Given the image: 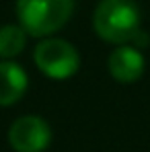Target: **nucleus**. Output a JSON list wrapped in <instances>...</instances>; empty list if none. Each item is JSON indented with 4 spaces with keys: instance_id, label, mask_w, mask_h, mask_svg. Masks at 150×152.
Here are the masks:
<instances>
[{
    "instance_id": "nucleus-4",
    "label": "nucleus",
    "mask_w": 150,
    "mask_h": 152,
    "mask_svg": "<svg viewBox=\"0 0 150 152\" xmlns=\"http://www.w3.org/2000/svg\"><path fill=\"white\" fill-rule=\"evenodd\" d=\"M8 144L15 152H43L51 144V127L39 115H23L8 127Z\"/></svg>"
},
{
    "instance_id": "nucleus-5",
    "label": "nucleus",
    "mask_w": 150,
    "mask_h": 152,
    "mask_svg": "<svg viewBox=\"0 0 150 152\" xmlns=\"http://www.w3.org/2000/svg\"><path fill=\"white\" fill-rule=\"evenodd\" d=\"M107 68L115 82L132 84L142 78L144 70H146V58H144L142 50L134 48L132 43H124V45H117L109 53Z\"/></svg>"
},
{
    "instance_id": "nucleus-6",
    "label": "nucleus",
    "mask_w": 150,
    "mask_h": 152,
    "mask_svg": "<svg viewBox=\"0 0 150 152\" xmlns=\"http://www.w3.org/2000/svg\"><path fill=\"white\" fill-rule=\"evenodd\" d=\"M29 76L25 68L12 60H0V107L19 103L27 93Z\"/></svg>"
},
{
    "instance_id": "nucleus-1",
    "label": "nucleus",
    "mask_w": 150,
    "mask_h": 152,
    "mask_svg": "<svg viewBox=\"0 0 150 152\" xmlns=\"http://www.w3.org/2000/svg\"><path fill=\"white\" fill-rule=\"evenodd\" d=\"M140 19V8L134 0H101L93 12V29L99 39L124 45L132 43L142 29Z\"/></svg>"
},
{
    "instance_id": "nucleus-2",
    "label": "nucleus",
    "mask_w": 150,
    "mask_h": 152,
    "mask_svg": "<svg viewBox=\"0 0 150 152\" xmlns=\"http://www.w3.org/2000/svg\"><path fill=\"white\" fill-rule=\"evenodd\" d=\"M76 0H17L15 15L31 37H50L72 19Z\"/></svg>"
},
{
    "instance_id": "nucleus-3",
    "label": "nucleus",
    "mask_w": 150,
    "mask_h": 152,
    "mask_svg": "<svg viewBox=\"0 0 150 152\" xmlns=\"http://www.w3.org/2000/svg\"><path fill=\"white\" fill-rule=\"evenodd\" d=\"M33 62L37 70L48 78L66 80L80 70V53L74 45L62 37H41L33 50Z\"/></svg>"
},
{
    "instance_id": "nucleus-7",
    "label": "nucleus",
    "mask_w": 150,
    "mask_h": 152,
    "mask_svg": "<svg viewBox=\"0 0 150 152\" xmlns=\"http://www.w3.org/2000/svg\"><path fill=\"white\" fill-rule=\"evenodd\" d=\"M27 33L19 25H2L0 27V60H15L21 56V51L27 45Z\"/></svg>"
}]
</instances>
